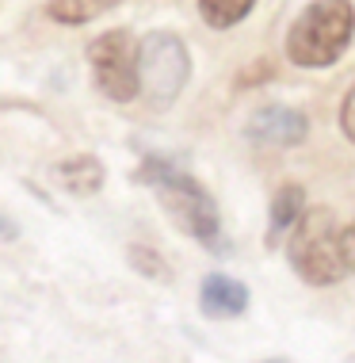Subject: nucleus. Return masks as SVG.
<instances>
[{"label": "nucleus", "mask_w": 355, "mask_h": 363, "mask_svg": "<svg viewBox=\"0 0 355 363\" xmlns=\"http://www.w3.org/2000/svg\"><path fill=\"white\" fill-rule=\"evenodd\" d=\"M302 207H305V191L298 188V184H287V188L275 191V199H271V222H268V245H271V249L283 241V233L294 230V222L305 214Z\"/></svg>", "instance_id": "9"}, {"label": "nucleus", "mask_w": 355, "mask_h": 363, "mask_svg": "<svg viewBox=\"0 0 355 363\" xmlns=\"http://www.w3.org/2000/svg\"><path fill=\"white\" fill-rule=\"evenodd\" d=\"M115 4L118 0H46V12L65 27H81V23H92L96 16L111 12Z\"/></svg>", "instance_id": "10"}, {"label": "nucleus", "mask_w": 355, "mask_h": 363, "mask_svg": "<svg viewBox=\"0 0 355 363\" xmlns=\"http://www.w3.org/2000/svg\"><path fill=\"white\" fill-rule=\"evenodd\" d=\"M199 306H203L206 318H241V313L249 310V287L233 276L214 272V276H206L203 287H199Z\"/></svg>", "instance_id": "7"}, {"label": "nucleus", "mask_w": 355, "mask_h": 363, "mask_svg": "<svg viewBox=\"0 0 355 363\" xmlns=\"http://www.w3.org/2000/svg\"><path fill=\"white\" fill-rule=\"evenodd\" d=\"M268 363H283V359H268Z\"/></svg>", "instance_id": "16"}, {"label": "nucleus", "mask_w": 355, "mask_h": 363, "mask_svg": "<svg viewBox=\"0 0 355 363\" xmlns=\"http://www.w3.org/2000/svg\"><path fill=\"white\" fill-rule=\"evenodd\" d=\"M252 4L256 0H199V12L214 31H225V27L241 23V19L252 12Z\"/></svg>", "instance_id": "11"}, {"label": "nucleus", "mask_w": 355, "mask_h": 363, "mask_svg": "<svg viewBox=\"0 0 355 363\" xmlns=\"http://www.w3.org/2000/svg\"><path fill=\"white\" fill-rule=\"evenodd\" d=\"M355 35V8L348 0H313L287 31V57L302 69H325L340 62Z\"/></svg>", "instance_id": "2"}, {"label": "nucleus", "mask_w": 355, "mask_h": 363, "mask_svg": "<svg viewBox=\"0 0 355 363\" xmlns=\"http://www.w3.org/2000/svg\"><path fill=\"white\" fill-rule=\"evenodd\" d=\"M244 134L256 142V145H275V150H287V145H302L305 134H310V119L294 107H283V104H271V107H260V111L249 119Z\"/></svg>", "instance_id": "6"}, {"label": "nucleus", "mask_w": 355, "mask_h": 363, "mask_svg": "<svg viewBox=\"0 0 355 363\" xmlns=\"http://www.w3.org/2000/svg\"><path fill=\"white\" fill-rule=\"evenodd\" d=\"M57 180H62V188L69 195H96L103 188V164L92 153L69 157V161L57 164Z\"/></svg>", "instance_id": "8"}, {"label": "nucleus", "mask_w": 355, "mask_h": 363, "mask_svg": "<svg viewBox=\"0 0 355 363\" xmlns=\"http://www.w3.org/2000/svg\"><path fill=\"white\" fill-rule=\"evenodd\" d=\"M191 77V54L172 31H150L137 43V96L150 107H169Z\"/></svg>", "instance_id": "4"}, {"label": "nucleus", "mask_w": 355, "mask_h": 363, "mask_svg": "<svg viewBox=\"0 0 355 363\" xmlns=\"http://www.w3.org/2000/svg\"><path fill=\"white\" fill-rule=\"evenodd\" d=\"M0 238L4 241H16L19 238V230H16V222L8 218V214H0Z\"/></svg>", "instance_id": "15"}, {"label": "nucleus", "mask_w": 355, "mask_h": 363, "mask_svg": "<svg viewBox=\"0 0 355 363\" xmlns=\"http://www.w3.org/2000/svg\"><path fill=\"white\" fill-rule=\"evenodd\" d=\"M137 180H145L157 195H161V207L172 214V222L180 225L187 238L203 241L206 249H214V252L225 249L218 207H214V199L206 195V188L199 180H191L187 172H180L172 161H161V157H145Z\"/></svg>", "instance_id": "1"}, {"label": "nucleus", "mask_w": 355, "mask_h": 363, "mask_svg": "<svg viewBox=\"0 0 355 363\" xmlns=\"http://www.w3.org/2000/svg\"><path fill=\"white\" fill-rule=\"evenodd\" d=\"M88 62L100 92L115 104H130L137 96V43L130 31H107L88 46Z\"/></svg>", "instance_id": "5"}, {"label": "nucleus", "mask_w": 355, "mask_h": 363, "mask_svg": "<svg viewBox=\"0 0 355 363\" xmlns=\"http://www.w3.org/2000/svg\"><path fill=\"white\" fill-rule=\"evenodd\" d=\"M344 260H348V272H355V222L344 230Z\"/></svg>", "instance_id": "14"}, {"label": "nucleus", "mask_w": 355, "mask_h": 363, "mask_svg": "<svg viewBox=\"0 0 355 363\" xmlns=\"http://www.w3.org/2000/svg\"><path fill=\"white\" fill-rule=\"evenodd\" d=\"M291 268L298 272L313 287H329L348 276V260H344V230L332 218V211H305L291 230L287 245Z\"/></svg>", "instance_id": "3"}, {"label": "nucleus", "mask_w": 355, "mask_h": 363, "mask_svg": "<svg viewBox=\"0 0 355 363\" xmlns=\"http://www.w3.org/2000/svg\"><path fill=\"white\" fill-rule=\"evenodd\" d=\"M340 126H344V134L355 142V81L348 88V96H344V107H340Z\"/></svg>", "instance_id": "13"}, {"label": "nucleus", "mask_w": 355, "mask_h": 363, "mask_svg": "<svg viewBox=\"0 0 355 363\" xmlns=\"http://www.w3.org/2000/svg\"><path fill=\"white\" fill-rule=\"evenodd\" d=\"M130 260H134V268L137 272H150V276H157V279H169V268L161 264V257H157L153 249H130Z\"/></svg>", "instance_id": "12"}]
</instances>
